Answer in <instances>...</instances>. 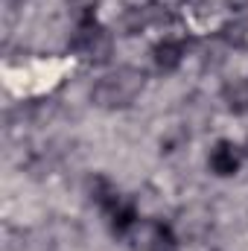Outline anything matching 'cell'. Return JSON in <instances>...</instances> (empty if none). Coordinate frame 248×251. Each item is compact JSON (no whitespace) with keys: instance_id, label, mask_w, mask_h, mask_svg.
<instances>
[{"instance_id":"1","label":"cell","mask_w":248,"mask_h":251,"mask_svg":"<svg viewBox=\"0 0 248 251\" xmlns=\"http://www.w3.org/2000/svg\"><path fill=\"white\" fill-rule=\"evenodd\" d=\"M143 88H146V73L140 67L125 64L97 79V85L91 88V102L102 111H120L143 94Z\"/></svg>"},{"instance_id":"2","label":"cell","mask_w":248,"mask_h":251,"mask_svg":"<svg viewBox=\"0 0 248 251\" xmlns=\"http://www.w3.org/2000/svg\"><path fill=\"white\" fill-rule=\"evenodd\" d=\"M70 47L85 62H108V56L114 50V41H111V32L99 24L94 3H88L76 12V29H73Z\"/></svg>"},{"instance_id":"3","label":"cell","mask_w":248,"mask_h":251,"mask_svg":"<svg viewBox=\"0 0 248 251\" xmlns=\"http://www.w3.org/2000/svg\"><path fill=\"white\" fill-rule=\"evenodd\" d=\"M243 158H246L243 146H237L234 140H216L213 149H210V155H207V167H210L213 176H219V178H231V176L240 173Z\"/></svg>"},{"instance_id":"4","label":"cell","mask_w":248,"mask_h":251,"mask_svg":"<svg viewBox=\"0 0 248 251\" xmlns=\"http://www.w3.org/2000/svg\"><path fill=\"white\" fill-rule=\"evenodd\" d=\"M184 56H187V41L184 38L167 35V38H161V41L152 47V62H155L158 70H164V73L178 70L181 62H184Z\"/></svg>"},{"instance_id":"5","label":"cell","mask_w":248,"mask_h":251,"mask_svg":"<svg viewBox=\"0 0 248 251\" xmlns=\"http://www.w3.org/2000/svg\"><path fill=\"white\" fill-rule=\"evenodd\" d=\"M137 225H140V213H137L134 201H125L123 199V201L108 213V228H111L114 237H125V234H131Z\"/></svg>"},{"instance_id":"6","label":"cell","mask_w":248,"mask_h":251,"mask_svg":"<svg viewBox=\"0 0 248 251\" xmlns=\"http://www.w3.org/2000/svg\"><path fill=\"white\" fill-rule=\"evenodd\" d=\"M146 251H181L175 228L170 222H152L146 234Z\"/></svg>"},{"instance_id":"7","label":"cell","mask_w":248,"mask_h":251,"mask_svg":"<svg viewBox=\"0 0 248 251\" xmlns=\"http://www.w3.org/2000/svg\"><path fill=\"white\" fill-rule=\"evenodd\" d=\"M91 199H94V204H97L105 216H108V213H111V210L123 201L120 190L114 187L105 176H97V178H94V184H91Z\"/></svg>"},{"instance_id":"8","label":"cell","mask_w":248,"mask_h":251,"mask_svg":"<svg viewBox=\"0 0 248 251\" xmlns=\"http://www.w3.org/2000/svg\"><path fill=\"white\" fill-rule=\"evenodd\" d=\"M222 102L231 114H248V79H234L222 88Z\"/></svg>"},{"instance_id":"9","label":"cell","mask_w":248,"mask_h":251,"mask_svg":"<svg viewBox=\"0 0 248 251\" xmlns=\"http://www.w3.org/2000/svg\"><path fill=\"white\" fill-rule=\"evenodd\" d=\"M228 6H231L234 12H246V9H248V0H228Z\"/></svg>"},{"instance_id":"10","label":"cell","mask_w":248,"mask_h":251,"mask_svg":"<svg viewBox=\"0 0 248 251\" xmlns=\"http://www.w3.org/2000/svg\"><path fill=\"white\" fill-rule=\"evenodd\" d=\"M181 3H187V0H181Z\"/></svg>"}]
</instances>
